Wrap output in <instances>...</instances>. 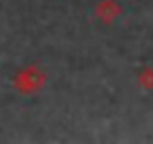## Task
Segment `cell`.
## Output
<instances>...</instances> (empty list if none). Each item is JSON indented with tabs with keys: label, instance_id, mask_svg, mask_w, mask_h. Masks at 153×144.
<instances>
[{
	"label": "cell",
	"instance_id": "obj_3",
	"mask_svg": "<svg viewBox=\"0 0 153 144\" xmlns=\"http://www.w3.org/2000/svg\"><path fill=\"white\" fill-rule=\"evenodd\" d=\"M137 83L142 90H153V68H144L142 72H140V77H137Z\"/></svg>",
	"mask_w": 153,
	"mask_h": 144
},
{
	"label": "cell",
	"instance_id": "obj_1",
	"mask_svg": "<svg viewBox=\"0 0 153 144\" xmlns=\"http://www.w3.org/2000/svg\"><path fill=\"white\" fill-rule=\"evenodd\" d=\"M43 83H45V74L38 70V68H25L14 79V88L20 90V92H25V95L36 92L38 88H43Z\"/></svg>",
	"mask_w": 153,
	"mask_h": 144
},
{
	"label": "cell",
	"instance_id": "obj_2",
	"mask_svg": "<svg viewBox=\"0 0 153 144\" xmlns=\"http://www.w3.org/2000/svg\"><path fill=\"white\" fill-rule=\"evenodd\" d=\"M120 14H122V7L117 0H101L95 7V16L101 23H113L115 18H120Z\"/></svg>",
	"mask_w": 153,
	"mask_h": 144
}]
</instances>
